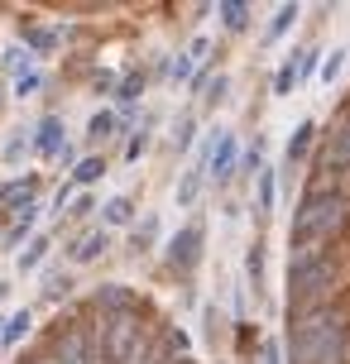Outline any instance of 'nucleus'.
Instances as JSON below:
<instances>
[{"label": "nucleus", "instance_id": "473e14b6", "mask_svg": "<svg viewBox=\"0 0 350 364\" xmlns=\"http://www.w3.org/2000/svg\"><path fill=\"white\" fill-rule=\"evenodd\" d=\"M5 101H10V91H5V82H0V110H5Z\"/></svg>", "mask_w": 350, "mask_h": 364}, {"label": "nucleus", "instance_id": "6e6552de", "mask_svg": "<svg viewBox=\"0 0 350 364\" xmlns=\"http://www.w3.org/2000/svg\"><path fill=\"white\" fill-rule=\"evenodd\" d=\"M106 250H111V230H106V225L82 230L77 240H68V264H96Z\"/></svg>", "mask_w": 350, "mask_h": 364}, {"label": "nucleus", "instance_id": "5701e85b", "mask_svg": "<svg viewBox=\"0 0 350 364\" xmlns=\"http://www.w3.org/2000/svg\"><path fill=\"white\" fill-rule=\"evenodd\" d=\"M24 154H34V134H29V129H15L10 144H5V164H19Z\"/></svg>", "mask_w": 350, "mask_h": 364}, {"label": "nucleus", "instance_id": "f03ea898", "mask_svg": "<svg viewBox=\"0 0 350 364\" xmlns=\"http://www.w3.org/2000/svg\"><path fill=\"white\" fill-rule=\"evenodd\" d=\"M58 364H202L164 307L129 283H96L34 336Z\"/></svg>", "mask_w": 350, "mask_h": 364}, {"label": "nucleus", "instance_id": "6ab92c4d", "mask_svg": "<svg viewBox=\"0 0 350 364\" xmlns=\"http://www.w3.org/2000/svg\"><path fill=\"white\" fill-rule=\"evenodd\" d=\"M202 182H206V168H202V164H192L183 178H178V206H192V201L202 197Z\"/></svg>", "mask_w": 350, "mask_h": 364}, {"label": "nucleus", "instance_id": "cd10ccee", "mask_svg": "<svg viewBox=\"0 0 350 364\" xmlns=\"http://www.w3.org/2000/svg\"><path fill=\"white\" fill-rule=\"evenodd\" d=\"M192 139H197V120H192V115H183V120H178V129H173V144L187 149Z\"/></svg>", "mask_w": 350, "mask_h": 364}, {"label": "nucleus", "instance_id": "4be33fe9", "mask_svg": "<svg viewBox=\"0 0 350 364\" xmlns=\"http://www.w3.org/2000/svg\"><path fill=\"white\" fill-rule=\"evenodd\" d=\"M144 68H134V73H125L120 77V82H115V101H120V106H129V101H134V96H144Z\"/></svg>", "mask_w": 350, "mask_h": 364}, {"label": "nucleus", "instance_id": "9d476101", "mask_svg": "<svg viewBox=\"0 0 350 364\" xmlns=\"http://www.w3.org/2000/svg\"><path fill=\"white\" fill-rule=\"evenodd\" d=\"M101 225L106 230H134L139 225V206H134V197H111V201H101Z\"/></svg>", "mask_w": 350, "mask_h": 364}, {"label": "nucleus", "instance_id": "20e7f679", "mask_svg": "<svg viewBox=\"0 0 350 364\" xmlns=\"http://www.w3.org/2000/svg\"><path fill=\"white\" fill-rule=\"evenodd\" d=\"M317 139H322V125H317V120H297L293 125L288 144H283V173H288V182H293V168H302L307 159H312Z\"/></svg>", "mask_w": 350, "mask_h": 364}, {"label": "nucleus", "instance_id": "39448f33", "mask_svg": "<svg viewBox=\"0 0 350 364\" xmlns=\"http://www.w3.org/2000/svg\"><path fill=\"white\" fill-rule=\"evenodd\" d=\"M240 173V139L230 134V129H221V139H216V154H211V164H206V178L216 182V187H226V182Z\"/></svg>", "mask_w": 350, "mask_h": 364}, {"label": "nucleus", "instance_id": "1a4fd4ad", "mask_svg": "<svg viewBox=\"0 0 350 364\" xmlns=\"http://www.w3.org/2000/svg\"><path fill=\"white\" fill-rule=\"evenodd\" d=\"M19 34H24V48H29L34 58L58 53V43H63V29H53V24H34V19H19Z\"/></svg>", "mask_w": 350, "mask_h": 364}, {"label": "nucleus", "instance_id": "a211bd4d", "mask_svg": "<svg viewBox=\"0 0 350 364\" xmlns=\"http://www.w3.org/2000/svg\"><path fill=\"white\" fill-rule=\"evenodd\" d=\"M302 87V77H297V48L283 63H278V73H274V96H293V91Z\"/></svg>", "mask_w": 350, "mask_h": 364}, {"label": "nucleus", "instance_id": "bb28decb", "mask_svg": "<svg viewBox=\"0 0 350 364\" xmlns=\"http://www.w3.org/2000/svg\"><path fill=\"white\" fill-rule=\"evenodd\" d=\"M101 201L92 197V192H82V197H73V206H68V220H82V216H92Z\"/></svg>", "mask_w": 350, "mask_h": 364}, {"label": "nucleus", "instance_id": "7c9ffc66", "mask_svg": "<svg viewBox=\"0 0 350 364\" xmlns=\"http://www.w3.org/2000/svg\"><path fill=\"white\" fill-rule=\"evenodd\" d=\"M144 149H149V129H139V134H134V139H129V144H125V159H129V164H134V159H139Z\"/></svg>", "mask_w": 350, "mask_h": 364}, {"label": "nucleus", "instance_id": "9b49d317", "mask_svg": "<svg viewBox=\"0 0 350 364\" xmlns=\"http://www.w3.org/2000/svg\"><path fill=\"white\" fill-rule=\"evenodd\" d=\"M274 197H278V173L264 168V173L255 178V220L259 225H269V216H274V206H278Z\"/></svg>", "mask_w": 350, "mask_h": 364}, {"label": "nucleus", "instance_id": "393cba45", "mask_svg": "<svg viewBox=\"0 0 350 364\" xmlns=\"http://www.w3.org/2000/svg\"><path fill=\"white\" fill-rule=\"evenodd\" d=\"M346 48H332V53H327V58H322V73H317V77H322V87H332V82H336V77H341V68H346Z\"/></svg>", "mask_w": 350, "mask_h": 364}, {"label": "nucleus", "instance_id": "aec40b11", "mask_svg": "<svg viewBox=\"0 0 350 364\" xmlns=\"http://www.w3.org/2000/svg\"><path fill=\"white\" fill-rule=\"evenodd\" d=\"M245 273H250L255 297L264 302V240H255V245H250V255H245Z\"/></svg>", "mask_w": 350, "mask_h": 364}, {"label": "nucleus", "instance_id": "dca6fc26", "mask_svg": "<svg viewBox=\"0 0 350 364\" xmlns=\"http://www.w3.org/2000/svg\"><path fill=\"white\" fill-rule=\"evenodd\" d=\"M48 245H53V235H34V240H29V245H24V250H19V255H15L19 273H34L38 264L48 259Z\"/></svg>", "mask_w": 350, "mask_h": 364}, {"label": "nucleus", "instance_id": "2f4dec72", "mask_svg": "<svg viewBox=\"0 0 350 364\" xmlns=\"http://www.w3.org/2000/svg\"><path fill=\"white\" fill-rule=\"evenodd\" d=\"M5 326H10V311H0V341H5Z\"/></svg>", "mask_w": 350, "mask_h": 364}, {"label": "nucleus", "instance_id": "72a5a7b5", "mask_svg": "<svg viewBox=\"0 0 350 364\" xmlns=\"http://www.w3.org/2000/svg\"><path fill=\"white\" fill-rule=\"evenodd\" d=\"M0 240H5V220H0Z\"/></svg>", "mask_w": 350, "mask_h": 364}, {"label": "nucleus", "instance_id": "b1692460", "mask_svg": "<svg viewBox=\"0 0 350 364\" xmlns=\"http://www.w3.org/2000/svg\"><path fill=\"white\" fill-rule=\"evenodd\" d=\"M240 173H245V178H259V173H264V139H255V144L240 154Z\"/></svg>", "mask_w": 350, "mask_h": 364}, {"label": "nucleus", "instance_id": "4468645a", "mask_svg": "<svg viewBox=\"0 0 350 364\" xmlns=\"http://www.w3.org/2000/svg\"><path fill=\"white\" fill-rule=\"evenodd\" d=\"M159 230H164V225H159V216H154V211H149V216H139V225L129 230V250H134V255H149V250L159 245Z\"/></svg>", "mask_w": 350, "mask_h": 364}, {"label": "nucleus", "instance_id": "c756f323", "mask_svg": "<svg viewBox=\"0 0 350 364\" xmlns=\"http://www.w3.org/2000/svg\"><path fill=\"white\" fill-rule=\"evenodd\" d=\"M226 87H230V82H226V77H216V82H211V87H206V106L216 110L226 101Z\"/></svg>", "mask_w": 350, "mask_h": 364}, {"label": "nucleus", "instance_id": "2eb2a0df", "mask_svg": "<svg viewBox=\"0 0 350 364\" xmlns=\"http://www.w3.org/2000/svg\"><path fill=\"white\" fill-rule=\"evenodd\" d=\"M250 10H255V5H245V0H221V5H216V15H221V24L230 34H245V29H250Z\"/></svg>", "mask_w": 350, "mask_h": 364}, {"label": "nucleus", "instance_id": "c85d7f7f", "mask_svg": "<svg viewBox=\"0 0 350 364\" xmlns=\"http://www.w3.org/2000/svg\"><path fill=\"white\" fill-rule=\"evenodd\" d=\"M259 364H288L283 360V346H278V341H264V346H259Z\"/></svg>", "mask_w": 350, "mask_h": 364}, {"label": "nucleus", "instance_id": "7ed1b4c3", "mask_svg": "<svg viewBox=\"0 0 350 364\" xmlns=\"http://www.w3.org/2000/svg\"><path fill=\"white\" fill-rule=\"evenodd\" d=\"M202 240H206V225H202V220H187L183 230L168 240L164 269H168V273H192L197 264H202Z\"/></svg>", "mask_w": 350, "mask_h": 364}, {"label": "nucleus", "instance_id": "412c9836", "mask_svg": "<svg viewBox=\"0 0 350 364\" xmlns=\"http://www.w3.org/2000/svg\"><path fill=\"white\" fill-rule=\"evenodd\" d=\"M297 15H302V5H278V15H274V24L264 29V43H278V38L288 34L297 24Z\"/></svg>", "mask_w": 350, "mask_h": 364}, {"label": "nucleus", "instance_id": "423d86ee", "mask_svg": "<svg viewBox=\"0 0 350 364\" xmlns=\"http://www.w3.org/2000/svg\"><path fill=\"white\" fill-rule=\"evenodd\" d=\"M38 192H43V178H38V173H24V178H5V182H0V211L10 216V211H19V206L38 201Z\"/></svg>", "mask_w": 350, "mask_h": 364}, {"label": "nucleus", "instance_id": "a878e982", "mask_svg": "<svg viewBox=\"0 0 350 364\" xmlns=\"http://www.w3.org/2000/svg\"><path fill=\"white\" fill-rule=\"evenodd\" d=\"M19 96V101H24V96H34V91H43V73H38V68H29V73H19L15 77V87H10Z\"/></svg>", "mask_w": 350, "mask_h": 364}, {"label": "nucleus", "instance_id": "f3484780", "mask_svg": "<svg viewBox=\"0 0 350 364\" xmlns=\"http://www.w3.org/2000/svg\"><path fill=\"white\" fill-rule=\"evenodd\" d=\"M34 331V311L29 307H19V311H10V326H5V341H0V350H15L24 336Z\"/></svg>", "mask_w": 350, "mask_h": 364}, {"label": "nucleus", "instance_id": "ddd939ff", "mask_svg": "<svg viewBox=\"0 0 350 364\" xmlns=\"http://www.w3.org/2000/svg\"><path fill=\"white\" fill-rule=\"evenodd\" d=\"M43 302H73V273L68 269H48L43 273Z\"/></svg>", "mask_w": 350, "mask_h": 364}, {"label": "nucleus", "instance_id": "f8f14e48", "mask_svg": "<svg viewBox=\"0 0 350 364\" xmlns=\"http://www.w3.org/2000/svg\"><path fill=\"white\" fill-rule=\"evenodd\" d=\"M106 173H111V159H106V154H87V159L73 168V178H68V182H73V187H96Z\"/></svg>", "mask_w": 350, "mask_h": 364}, {"label": "nucleus", "instance_id": "0eeeda50", "mask_svg": "<svg viewBox=\"0 0 350 364\" xmlns=\"http://www.w3.org/2000/svg\"><path fill=\"white\" fill-rule=\"evenodd\" d=\"M29 134H34V159H53V164L63 159V149H68V129H63L58 115H43Z\"/></svg>", "mask_w": 350, "mask_h": 364}, {"label": "nucleus", "instance_id": "f257e3e1", "mask_svg": "<svg viewBox=\"0 0 350 364\" xmlns=\"http://www.w3.org/2000/svg\"><path fill=\"white\" fill-rule=\"evenodd\" d=\"M283 360L350 364V87L297 182L283 264Z\"/></svg>", "mask_w": 350, "mask_h": 364}]
</instances>
